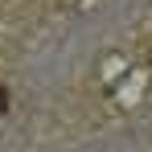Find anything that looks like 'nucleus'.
<instances>
[{"label": "nucleus", "instance_id": "1", "mask_svg": "<svg viewBox=\"0 0 152 152\" xmlns=\"http://www.w3.org/2000/svg\"><path fill=\"white\" fill-rule=\"evenodd\" d=\"M4 107H8V91L0 86V115H4Z\"/></svg>", "mask_w": 152, "mask_h": 152}]
</instances>
